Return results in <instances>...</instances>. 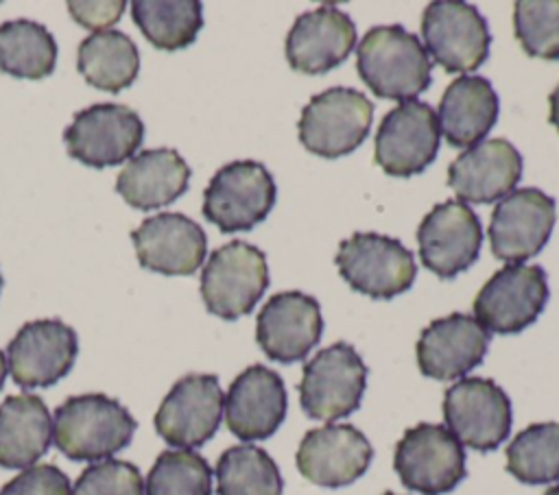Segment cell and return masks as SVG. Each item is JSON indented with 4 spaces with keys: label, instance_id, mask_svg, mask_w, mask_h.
Returning a JSON list of instances; mask_svg holds the SVG:
<instances>
[{
    "label": "cell",
    "instance_id": "cell-1",
    "mask_svg": "<svg viewBox=\"0 0 559 495\" xmlns=\"http://www.w3.org/2000/svg\"><path fill=\"white\" fill-rule=\"evenodd\" d=\"M135 419L114 397L74 395L55 410L52 440L70 460L100 462L124 449L135 434Z\"/></svg>",
    "mask_w": 559,
    "mask_h": 495
},
{
    "label": "cell",
    "instance_id": "cell-2",
    "mask_svg": "<svg viewBox=\"0 0 559 495\" xmlns=\"http://www.w3.org/2000/svg\"><path fill=\"white\" fill-rule=\"evenodd\" d=\"M356 70L378 98L406 102L430 85L432 61L404 26H373L358 44Z\"/></svg>",
    "mask_w": 559,
    "mask_h": 495
},
{
    "label": "cell",
    "instance_id": "cell-3",
    "mask_svg": "<svg viewBox=\"0 0 559 495\" xmlns=\"http://www.w3.org/2000/svg\"><path fill=\"white\" fill-rule=\"evenodd\" d=\"M266 288V255L245 240H231L212 251L201 270L203 303L210 314L225 321L249 314Z\"/></svg>",
    "mask_w": 559,
    "mask_h": 495
},
{
    "label": "cell",
    "instance_id": "cell-4",
    "mask_svg": "<svg viewBox=\"0 0 559 495\" xmlns=\"http://www.w3.org/2000/svg\"><path fill=\"white\" fill-rule=\"evenodd\" d=\"M373 105L354 87H330L310 98L297 124L299 142L312 155L336 159L356 150L371 126Z\"/></svg>",
    "mask_w": 559,
    "mask_h": 495
},
{
    "label": "cell",
    "instance_id": "cell-5",
    "mask_svg": "<svg viewBox=\"0 0 559 495\" xmlns=\"http://www.w3.org/2000/svg\"><path fill=\"white\" fill-rule=\"evenodd\" d=\"M367 386V366L349 342H334L304 366L299 401L306 416L336 421L358 410Z\"/></svg>",
    "mask_w": 559,
    "mask_h": 495
},
{
    "label": "cell",
    "instance_id": "cell-6",
    "mask_svg": "<svg viewBox=\"0 0 559 495\" xmlns=\"http://www.w3.org/2000/svg\"><path fill=\"white\" fill-rule=\"evenodd\" d=\"M275 196L277 185L264 164L238 159L210 179L203 192V216L223 233L249 231L269 216Z\"/></svg>",
    "mask_w": 559,
    "mask_h": 495
},
{
    "label": "cell",
    "instance_id": "cell-7",
    "mask_svg": "<svg viewBox=\"0 0 559 495\" xmlns=\"http://www.w3.org/2000/svg\"><path fill=\"white\" fill-rule=\"evenodd\" d=\"M393 469L400 482L421 495L454 491L465 478V449L437 423H417L395 445Z\"/></svg>",
    "mask_w": 559,
    "mask_h": 495
},
{
    "label": "cell",
    "instance_id": "cell-8",
    "mask_svg": "<svg viewBox=\"0 0 559 495\" xmlns=\"http://www.w3.org/2000/svg\"><path fill=\"white\" fill-rule=\"evenodd\" d=\"M334 262L354 290L382 301L406 292L417 275L413 253L397 238L382 233L345 238Z\"/></svg>",
    "mask_w": 559,
    "mask_h": 495
},
{
    "label": "cell",
    "instance_id": "cell-9",
    "mask_svg": "<svg viewBox=\"0 0 559 495\" xmlns=\"http://www.w3.org/2000/svg\"><path fill=\"white\" fill-rule=\"evenodd\" d=\"M546 273L537 264H507L474 299V318L493 334L509 336L537 321L548 301Z\"/></svg>",
    "mask_w": 559,
    "mask_h": 495
},
{
    "label": "cell",
    "instance_id": "cell-10",
    "mask_svg": "<svg viewBox=\"0 0 559 495\" xmlns=\"http://www.w3.org/2000/svg\"><path fill=\"white\" fill-rule=\"evenodd\" d=\"M63 140L72 159L87 168H111L140 150L144 124L127 105L98 102L74 113Z\"/></svg>",
    "mask_w": 559,
    "mask_h": 495
},
{
    "label": "cell",
    "instance_id": "cell-11",
    "mask_svg": "<svg viewBox=\"0 0 559 495\" xmlns=\"http://www.w3.org/2000/svg\"><path fill=\"white\" fill-rule=\"evenodd\" d=\"M443 419L461 445L493 451L511 432V399L489 377H463L443 395Z\"/></svg>",
    "mask_w": 559,
    "mask_h": 495
},
{
    "label": "cell",
    "instance_id": "cell-12",
    "mask_svg": "<svg viewBox=\"0 0 559 495\" xmlns=\"http://www.w3.org/2000/svg\"><path fill=\"white\" fill-rule=\"evenodd\" d=\"M424 48L445 72H474L489 57L491 33L480 11L463 0H435L421 15Z\"/></svg>",
    "mask_w": 559,
    "mask_h": 495
},
{
    "label": "cell",
    "instance_id": "cell-13",
    "mask_svg": "<svg viewBox=\"0 0 559 495\" xmlns=\"http://www.w3.org/2000/svg\"><path fill=\"white\" fill-rule=\"evenodd\" d=\"M439 137L435 109L421 100H406L382 118L376 131L373 159L391 177L419 174L435 161Z\"/></svg>",
    "mask_w": 559,
    "mask_h": 495
},
{
    "label": "cell",
    "instance_id": "cell-14",
    "mask_svg": "<svg viewBox=\"0 0 559 495\" xmlns=\"http://www.w3.org/2000/svg\"><path fill=\"white\" fill-rule=\"evenodd\" d=\"M421 264L441 279H452L467 270L480 255L483 227L476 212L448 198L437 203L417 227Z\"/></svg>",
    "mask_w": 559,
    "mask_h": 495
},
{
    "label": "cell",
    "instance_id": "cell-15",
    "mask_svg": "<svg viewBox=\"0 0 559 495\" xmlns=\"http://www.w3.org/2000/svg\"><path fill=\"white\" fill-rule=\"evenodd\" d=\"M76 331L59 318L24 323L7 347V369L22 388H46L66 377L76 360Z\"/></svg>",
    "mask_w": 559,
    "mask_h": 495
},
{
    "label": "cell",
    "instance_id": "cell-16",
    "mask_svg": "<svg viewBox=\"0 0 559 495\" xmlns=\"http://www.w3.org/2000/svg\"><path fill=\"white\" fill-rule=\"evenodd\" d=\"M223 403L225 395L216 375H186L175 382L157 408L155 430L173 447H199L216 434Z\"/></svg>",
    "mask_w": 559,
    "mask_h": 495
},
{
    "label": "cell",
    "instance_id": "cell-17",
    "mask_svg": "<svg viewBox=\"0 0 559 495\" xmlns=\"http://www.w3.org/2000/svg\"><path fill=\"white\" fill-rule=\"evenodd\" d=\"M555 198L537 188H520L504 196L491 212V253L511 264L537 255L555 227Z\"/></svg>",
    "mask_w": 559,
    "mask_h": 495
},
{
    "label": "cell",
    "instance_id": "cell-18",
    "mask_svg": "<svg viewBox=\"0 0 559 495\" xmlns=\"http://www.w3.org/2000/svg\"><path fill=\"white\" fill-rule=\"evenodd\" d=\"M371 458L373 449L360 430L349 423H330L306 432L295 462L308 482L338 488L356 482L369 469Z\"/></svg>",
    "mask_w": 559,
    "mask_h": 495
},
{
    "label": "cell",
    "instance_id": "cell-19",
    "mask_svg": "<svg viewBox=\"0 0 559 495\" xmlns=\"http://www.w3.org/2000/svg\"><path fill=\"white\" fill-rule=\"evenodd\" d=\"M323 316L319 301L299 290L273 294L255 321V340L275 362L304 360L321 340Z\"/></svg>",
    "mask_w": 559,
    "mask_h": 495
},
{
    "label": "cell",
    "instance_id": "cell-20",
    "mask_svg": "<svg viewBox=\"0 0 559 495\" xmlns=\"http://www.w3.org/2000/svg\"><path fill=\"white\" fill-rule=\"evenodd\" d=\"M142 268L162 275H192L207 255V238L199 222L177 212L148 216L131 231Z\"/></svg>",
    "mask_w": 559,
    "mask_h": 495
},
{
    "label": "cell",
    "instance_id": "cell-21",
    "mask_svg": "<svg viewBox=\"0 0 559 495\" xmlns=\"http://www.w3.org/2000/svg\"><path fill=\"white\" fill-rule=\"evenodd\" d=\"M225 423L240 440H264L284 423L288 395L282 377L264 364L247 366L225 395Z\"/></svg>",
    "mask_w": 559,
    "mask_h": 495
},
{
    "label": "cell",
    "instance_id": "cell-22",
    "mask_svg": "<svg viewBox=\"0 0 559 495\" xmlns=\"http://www.w3.org/2000/svg\"><path fill=\"white\" fill-rule=\"evenodd\" d=\"M489 349V331L469 314L432 321L417 340V364L426 377L456 379L476 369Z\"/></svg>",
    "mask_w": 559,
    "mask_h": 495
},
{
    "label": "cell",
    "instance_id": "cell-23",
    "mask_svg": "<svg viewBox=\"0 0 559 495\" xmlns=\"http://www.w3.org/2000/svg\"><path fill=\"white\" fill-rule=\"evenodd\" d=\"M354 46V20L338 7L323 4L295 20L286 37V59L297 72L323 74L343 63Z\"/></svg>",
    "mask_w": 559,
    "mask_h": 495
},
{
    "label": "cell",
    "instance_id": "cell-24",
    "mask_svg": "<svg viewBox=\"0 0 559 495\" xmlns=\"http://www.w3.org/2000/svg\"><path fill=\"white\" fill-rule=\"evenodd\" d=\"M522 179V155L502 137L463 150L448 168V185L463 203H496Z\"/></svg>",
    "mask_w": 559,
    "mask_h": 495
},
{
    "label": "cell",
    "instance_id": "cell-25",
    "mask_svg": "<svg viewBox=\"0 0 559 495\" xmlns=\"http://www.w3.org/2000/svg\"><path fill=\"white\" fill-rule=\"evenodd\" d=\"M190 181L186 159L173 148H148L133 155L116 179V192L135 209H155L177 201Z\"/></svg>",
    "mask_w": 559,
    "mask_h": 495
},
{
    "label": "cell",
    "instance_id": "cell-26",
    "mask_svg": "<svg viewBox=\"0 0 559 495\" xmlns=\"http://www.w3.org/2000/svg\"><path fill=\"white\" fill-rule=\"evenodd\" d=\"M498 94L483 76L454 79L439 100V133L454 148L476 146L498 120Z\"/></svg>",
    "mask_w": 559,
    "mask_h": 495
},
{
    "label": "cell",
    "instance_id": "cell-27",
    "mask_svg": "<svg viewBox=\"0 0 559 495\" xmlns=\"http://www.w3.org/2000/svg\"><path fill=\"white\" fill-rule=\"evenodd\" d=\"M52 419L41 397L11 395L0 403V464L33 467L50 447Z\"/></svg>",
    "mask_w": 559,
    "mask_h": 495
},
{
    "label": "cell",
    "instance_id": "cell-28",
    "mask_svg": "<svg viewBox=\"0 0 559 495\" xmlns=\"http://www.w3.org/2000/svg\"><path fill=\"white\" fill-rule=\"evenodd\" d=\"M76 68L92 87L118 94L138 79L140 52L129 35L116 28L96 31L79 44Z\"/></svg>",
    "mask_w": 559,
    "mask_h": 495
},
{
    "label": "cell",
    "instance_id": "cell-29",
    "mask_svg": "<svg viewBox=\"0 0 559 495\" xmlns=\"http://www.w3.org/2000/svg\"><path fill=\"white\" fill-rule=\"evenodd\" d=\"M57 41L52 33L33 20H9L0 24V70L26 81L52 74Z\"/></svg>",
    "mask_w": 559,
    "mask_h": 495
},
{
    "label": "cell",
    "instance_id": "cell-30",
    "mask_svg": "<svg viewBox=\"0 0 559 495\" xmlns=\"http://www.w3.org/2000/svg\"><path fill=\"white\" fill-rule=\"evenodd\" d=\"M131 17L159 50L188 48L203 28L199 0H135L131 2Z\"/></svg>",
    "mask_w": 559,
    "mask_h": 495
},
{
    "label": "cell",
    "instance_id": "cell-31",
    "mask_svg": "<svg viewBox=\"0 0 559 495\" xmlns=\"http://www.w3.org/2000/svg\"><path fill=\"white\" fill-rule=\"evenodd\" d=\"M284 482L275 460L255 445H234L216 462L218 495H282Z\"/></svg>",
    "mask_w": 559,
    "mask_h": 495
},
{
    "label": "cell",
    "instance_id": "cell-32",
    "mask_svg": "<svg viewBox=\"0 0 559 495\" xmlns=\"http://www.w3.org/2000/svg\"><path fill=\"white\" fill-rule=\"evenodd\" d=\"M507 471L524 484L559 480V423H533L507 447Z\"/></svg>",
    "mask_w": 559,
    "mask_h": 495
},
{
    "label": "cell",
    "instance_id": "cell-33",
    "mask_svg": "<svg viewBox=\"0 0 559 495\" xmlns=\"http://www.w3.org/2000/svg\"><path fill=\"white\" fill-rule=\"evenodd\" d=\"M146 495H212V469L192 449H166L153 462Z\"/></svg>",
    "mask_w": 559,
    "mask_h": 495
},
{
    "label": "cell",
    "instance_id": "cell-34",
    "mask_svg": "<svg viewBox=\"0 0 559 495\" xmlns=\"http://www.w3.org/2000/svg\"><path fill=\"white\" fill-rule=\"evenodd\" d=\"M513 31L526 55L559 59V0H518Z\"/></svg>",
    "mask_w": 559,
    "mask_h": 495
},
{
    "label": "cell",
    "instance_id": "cell-35",
    "mask_svg": "<svg viewBox=\"0 0 559 495\" xmlns=\"http://www.w3.org/2000/svg\"><path fill=\"white\" fill-rule=\"evenodd\" d=\"M70 495H144V482L135 464L107 458L90 464Z\"/></svg>",
    "mask_w": 559,
    "mask_h": 495
},
{
    "label": "cell",
    "instance_id": "cell-36",
    "mask_svg": "<svg viewBox=\"0 0 559 495\" xmlns=\"http://www.w3.org/2000/svg\"><path fill=\"white\" fill-rule=\"evenodd\" d=\"M68 475L55 464H33L9 480L0 495H70Z\"/></svg>",
    "mask_w": 559,
    "mask_h": 495
},
{
    "label": "cell",
    "instance_id": "cell-37",
    "mask_svg": "<svg viewBox=\"0 0 559 495\" xmlns=\"http://www.w3.org/2000/svg\"><path fill=\"white\" fill-rule=\"evenodd\" d=\"M124 0L116 2H68L70 15L85 28H103L118 22L124 11Z\"/></svg>",
    "mask_w": 559,
    "mask_h": 495
},
{
    "label": "cell",
    "instance_id": "cell-38",
    "mask_svg": "<svg viewBox=\"0 0 559 495\" xmlns=\"http://www.w3.org/2000/svg\"><path fill=\"white\" fill-rule=\"evenodd\" d=\"M548 105H550V116H548V120H550V124L559 131V85L552 89V94H550V98H548Z\"/></svg>",
    "mask_w": 559,
    "mask_h": 495
},
{
    "label": "cell",
    "instance_id": "cell-39",
    "mask_svg": "<svg viewBox=\"0 0 559 495\" xmlns=\"http://www.w3.org/2000/svg\"><path fill=\"white\" fill-rule=\"evenodd\" d=\"M4 377H7V358H4V353L0 351V388H2V384H4Z\"/></svg>",
    "mask_w": 559,
    "mask_h": 495
},
{
    "label": "cell",
    "instance_id": "cell-40",
    "mask_svg": "<svg viewBox=\"0 0 559 495\" xmlns=\"http://www.w3.org/2000/svg\"><path fill=\"white\" fill-rule=\"evenodd\" d=\"M544 495H559V486H550Z\"/></svg>",
    "mask_w": 559,
    "mask_h": 495
},
{
    "label": "cell",
    "instance_id": "cell-41",
    "mask_svg": "<svg viewBox=\"0 0 559 495\" xmlns=\"http://www.w3.org/2000/svg\"><path fill=\"white\" fill-rule=\"evenodd\" d=\"M382 495H397V493H391V491H389V493H382Z\"/></svg>",
    "mask_w": 559,
    "mask_h": 495
},
{
    "label": "cell",
    "instance_id": "cell-42",
    "mask_svg": "<svg viewBox=\"0 0 559 495\" xmlns=\"http://www.w3.org/2000/svg\"><path fill=\"white\" fill-rule=\"evenodd\" d=\"M0 290H2V275H0Z\"/></svg>",
    "mask_w": 559,
    "mask_h": 495
}]
</instances>
